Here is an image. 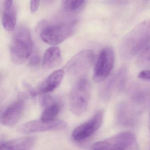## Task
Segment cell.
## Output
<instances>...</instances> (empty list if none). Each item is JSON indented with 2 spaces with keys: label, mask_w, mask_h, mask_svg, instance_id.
Masks as SVG:
<instances>
[{
  "label": "cell",
  "mask_w": 150,
  "mask_h": 150,
  "mask_svg": "<svg viewBox=\"0 0 150 150\" xmlns=\"http://www.w3.org/2000/svg\"><path fill=\"white\" fill-rule=\"evenodd\" d=\"M150 43V23L144 21L137 25L125 37L122 43V51L127 57L140 53Z\"/></svg>",
  "instance_id": "1"
},
{
  "label": "cell",
  "mask_w": 150,
  "mask_h": 150,
  "mask_svg": "<svg viewBox=\"0 0 150 150\" xmlns=\"http://www.w3.org/2000/svg\"><path fill=\"white\" fill-rule=\"evenodd\" d=\"M33 47L29 30L25 27H20L14 33L10 47V55L13 62L16 64H23L32 54Z\"/></svg>",
  "instance_id": "2"
},
{
  "label": "cell",
  "mask_w": 150,
  "mask_h": 150,
  "mask_svg": "<svg viewBox=\"0 0 150 150\" xmlns=\"http://www.w3.org/2000/svg\"><path fill=\"white\" fill-rule=\"evenodd\" d=\"M91 91V84L86 78H81L75 83L69 96V106L73 114L76 116L84 114L90 100Z\"/></svg>",
  "instance_id": "3"
},
{
  "label": "cell",
  "mask_w": 150,
  "mask_h": 150,
  "mask_svg": "<svg viewBox=\"0 0 150 150\" xmlns=\"http://www.w3.org/2000/svg\"><path fill=\"white\" fill-rule=\"evenodd\" d=\"M77 23V21H73L45 26L41 31L40 37L48 44L57 45L73 35Z\"/></svg>",
  "instance_id": "4"
},
{
  "label": "cell",
  "mask_w": 150,
  "mask_h": 150,
  "mask_svg": "<svg viewBox=\"0 0 150 150\" xmlns=\"http://www.w3.org/2000/svg\"><path fill=\"white\" fill-rule=\"evenodd\" d=\"M136 137L129 132H121L108 138L96 142L91 146L93 150H125L133 146Z\"/></svg>",
  "instance_id": "5"
},
{
  "label": "cell",
  "mask_w": 150,
  "mask_h": 150,
  "mask_svg": "<svg viewBox=\"0 0 150 150\" xmlns=\"http://www.w3.org/2000/svg\"><path fill=\"white\" fill-rule=\"evenodd\" d=\"M95 59V54L92 50L80 52L69 60L65 66L70 75L80 76L86 73L91 68Z\"/></svg>",
  "instance_id": "6"
},
{
  "label": "cell",
  "mask_w": 150,
  "mask_h": 150,
  "mask_svg": "<svg viewBox=\"0 0 150 150\" xmlns=\"http://www.w3.org/2000/svg\"><path fill=\"white\" fill-rule=\"evenodd\" d=\"M104 111L97 110L87 121L77 126L72 133L74 140L81 142L87 139L96 132L103 122Z\"/></svg>",
  "instance_id": "7"
},
{
  "label": "cell",
  "mask_w": 150,
  "mask_h": 150,
  "mask_svg": "<svg viewBox=\"0 0 150 150\" xmlns=\"http://www.w3.org/2000/svg\"><path fill=\"white\" fill-rule=\"evenodd\" d=\"M115 59L114 51L110 47L101 51L94 70L93 79L96 82H102L109 76L114 67Z\"/></svg>",
  "instance_id": "8"
},
{
  "label": "cell",
  "mask_w": 150,
  "mask_h": 150,
  "mask_svg": "<svg viewBox=\"0 0 150 150\" xmlns=\"http://www.w3.org/2000/svg\"><path fill=\"white\" fill-rule=\"evenodd\" d=\"M67 123L60 120L44 121L41 120H33L24 124L21 128L23 132L27 134L64 129L67 127Z\"/></svg>",
  "instance_id": "9"
},
{
  "label": "cell",
  "mask_w": 150,
  "mask_h": 150,
  "mask_svg": "<svg viewBox=\"0 0 150 150\" xmlns=\"http://www.w3.org/2000/svg\"><path fill=\"white\" fill-rule=\"evenodd\" d=\"M127 77V69L122 67L108 81L103 91L104 98H111L115 94L122 91L124 87Z\"/></svg>",
  "instance_id": "10"
},
{
  "label": "cell",
  "mask_w": 150,
  "mask_h": 150,
  "mask_svg": "<svg viewBox=\"0 0 150 150\" xmlns=\"http://www.w3.org/2000/svg\"><path fill=\"white\" fill-rule=\"evenodd\" d=\"M138 117L137 111L129 103H122L117 108V120L122 126L128 127L134 126L137 121Z\"/></svg>",
  "instance_id": "11"
},
{
  "label": "cell",
  "mask_w": 150,
  "mask_h": 150,
  "mask_svg": "<svg viewBox=\"0 0 150 150\" xmlns=\"http://www.w3.org/2000/svg\"><path fill=\"white\" fill-rule=\"evenodd\" d=\"M24 101L19 100L11 104L5 110L1 117L3 125L12 126L18 122L24 110Z\"/></svg>",
  "instance_id": "12"
},
{
  "label": "cell",
  "mask_w": 150,
  "mask_h": 150,
  "mask_svg": "<svg viewBox=\"0 0 150 150\" xmlns=\"http://www.w3.org/2000/svg\"><path fill=\"white\" fill-rule=\"evenodd\" d=\"M63 70L54 71L38 87L36 90L33 91L32 94H45L52 92L57 88L61 84L64 76Z\"/></svg>",
  "instance_id": "13"
},
{
  "label": "cell",
  "mask_w": 150,
  "mask_h": 150,
  "mask_svg": "<svg viewBox=\"0 0 150 150\" xmlns=\"http://www.w3.org/2000/svg\"><path fill=\"white\" fill-rule=\"evenodd\" d=\"M36 141L35 137L19 138L0 145V150H28L34 146Z\"/></svg>",
  "instance_id": "14"
},
{
  "label": "cell",
  "mask_w": 150,
  "mask_h": 150,
  "mask_svg": "<svg viewBox=\"0 0 150 150\" xmlns=\"http://www.w3.org/2000/svg\"><path fill=\"white\" fill-rule=\"evenodd\" d=\"M4 8L2 25L7 31H13L17 23L16 10L13 3L9 2L4 3Z\"/></svg>",
  "instance_id": "15"
},
{
  "label": "cell",
  "mask_w": 150,
  "mask_h": 150,
  "mask_svg": "<svg viewBox=\"0 0 150 150\" xmlns=\"http://www.w3.org/2000/svg\"><path fill=\"white\" fill-rule=\"evenodd\" d=\"M61 59V52L59 48L56 46L50 47L44 55L43 66L46 69L54 68L59 64Z\"/></svg>",
  "instance_id": "16"
},
{
  "label": "cell",
  "mask_w": 150,
  "mask_h": 150,
  "mask_svg": "<svg viewBox=\"0 0 150 150\" xmlns=\"http://www.w3.org/2000/svg\"><path fill=\"white\" fill-rule=\"evenodd\" d=\"M60 110V105L57 103H53L45 108L42 113L41 119L44 121L55 120Z\"/></svg>",
  "instance_id": "17"
},
{
  "label": "cell",
  "mask_w": 150,
  "mask_h": 150,
  "mask_svg": "<svg viewBox=\"0 0 150 150\" xmlns=\"http://www.w3.org/2000/svg\"><path fill=\"white\" fill-rule=\"evenodd\" d=\"M85 1V0H63L62 6L66 12H74L81 7Z\"/></svg>",
  "instance_id": "18"
},
{
  "label": "cell",
  "mask_w": 150,
  "mask_h": 150,
  "mask_svg": "<svg viewBox=\"0 0 150 150\" xmlns=\"http://www.w3.org/2000/svg\"><path fill=\"white\" fill-rule=\"evenodd\" d=\"M147 92L141 88H137L134 90L132 94V98L136 102L141 103L144 102L147 100Z\"/></svg>",
  "instance_id": "19"
},
{
  "label": "cell",
  "mask_w": 150,
  "mask_h": 150,
  "mask_svg": "<svg viewBox=\"0 0 150 150\" xmlns=\"http://www.w3.org/2000/svg\"><path fill=\"white\" fill-rule=\"evenodd\" d=\"M40 57L39 54L37 53H35L31 55L30 58L29 64L32 66H36L38 65L40 63Z\"/></svg>",
  "instance_id": "20"
},
{
  "label": "cell",
  "mask_w": 150,
  "mask_h": 150,
  "mask_svg": "<svg viewBox=\"0 0 150 150\" xmlns=\"http://www.w3.org/2000/svg\"><path fill=\"white\" fill-rule=\"evenodd\" d=\"M41 0H31L30 8L32 13H36L38 10Z\"/></svg>",
  "instance_id": "21"
},
{
  "label": "cell",
  "mask_w": 150,
  "mask_h": 150,
  "mask_svg": "<svg viewBox=\"0 0 150 150\" xmlns=\"http://www.w3.org/2000/svg\"><path fill=\"white\" fill-rule=\"evenodd\" d=\"M138 78L143 80L150 81V71L146 70L141 71L138 75Z\"/></svg>",
  "instance_id": "22"
},
{
  "label": "cell",
  "mask_w": 150,
  "mask_h": 150,
  "mask_svg": "<svg viewBox=\"0 0 150 150\" xmlns=\"http://www.w3.org/2000/svg\"><path fill=\"white\" fill-rule=\"evenodd\" d=\"M43 1L44 3L46 5H47V4H50L52 3L53 1H55V0H43Z\"/></svg>",
  "instance_id": "23"
},
{
  "label": "cell",
  "mask_w": 150,
  "mask_h": 150,
  "mask_svg": "<svg viewBox=\"0 0 150 150\" xmlns=\"http://www.w3.org/2000/svg\"><path fill=\"white\" fill-rule=\"evenodd\" d=\"M0 13H1V12H0Z\"/></svg>",
  "instance_id": "24"
}]
</instances>
